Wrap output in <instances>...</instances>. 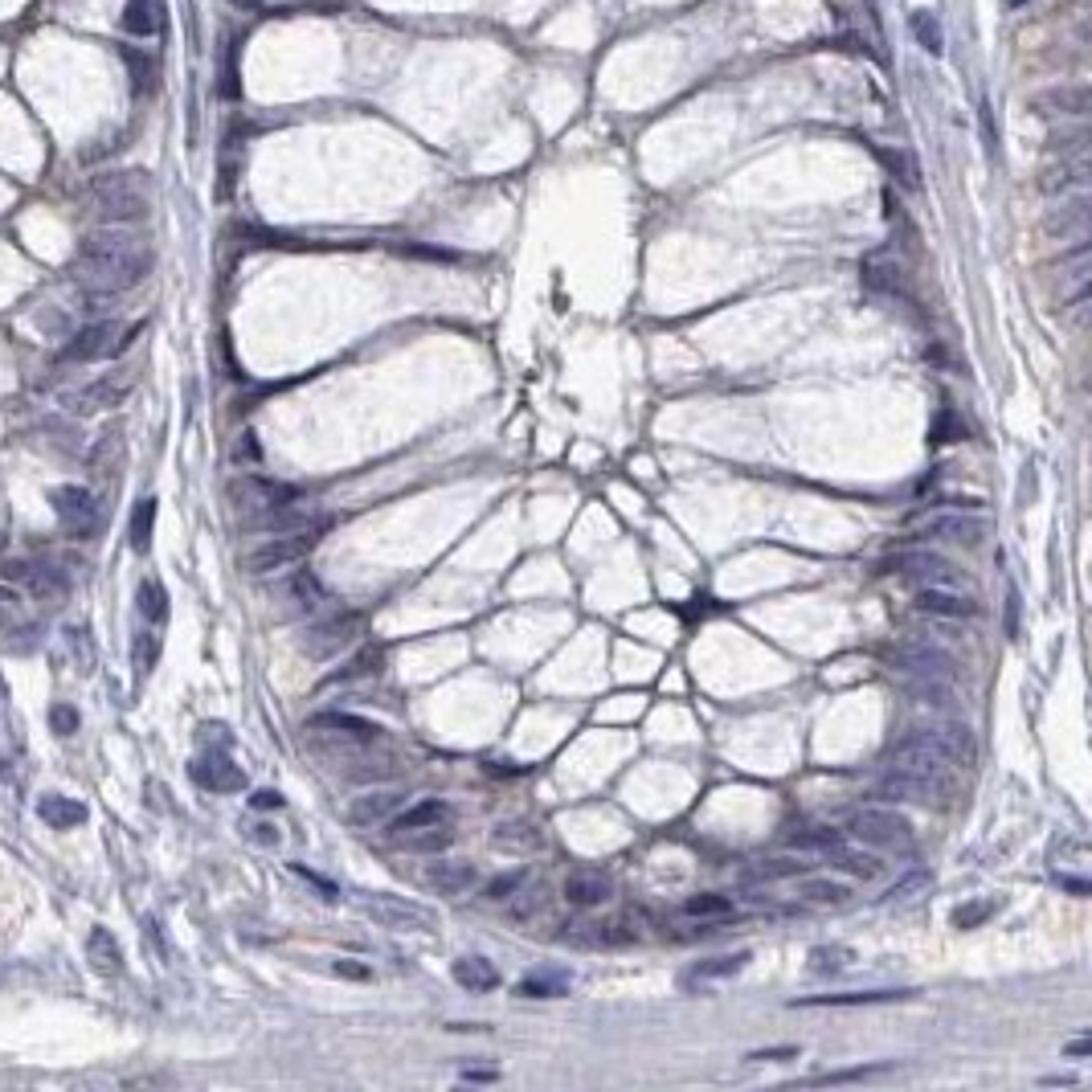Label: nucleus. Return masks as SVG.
<instances>
[{
  "label": "nucleus",
  "mask_w": 1092,
  "mask_h": 1092,
  "mask_svg": "<svg viewBox=\"0 0 1092 1092\" xmlns=\"http://www.w3.org/2000/svg\"><path fill=\"white\" fill-rule=\"evenodd\" d=\"M790 843L798 852H818V856H831L835 847H843V831H831V827H806V831H794Z\"/></svg>",
  "instance_id": "nucleus-38"
},
{
  "label": "nucleus",
  "mask_w": 1092,
  "mask_h": 1092,
  "mask_svg": "<svg viewBox=\"0 0 1092 1092\" xmlns=\"http://www.w3.org/2000/svg\"><path fill=\"white\" fill-rule=\"evenodd\" d=\"M193 781L205 785V790H213V794H229V790H241V785H246V773H241L225 753H209V757H201L193 765Z\"/></svg>",
  "instance_id": "nucleus-17"
},
{
  "label": "nucleus",
  "mask_w": 1092,
  "mask_h": 1092,
  "mask_svg": "<svg viewBox=\"0 0 1092 1092\" xmlns=\"http://www.w3.org/2000/svg\"><path fill=\"white\" fill-rule=\"evenodd\" d=\"M119 29H124L128 37H152L160 29L156 0H124V9H119Z\"/></svg>",
  "instance_id": "nucleus-26"
},
{
  "label": "nucleus",
  "mask_w": 1092,
  "mask_h": 1092,
  "mask_svg": "<svg viewBox=\"0 0 1092 1092\" xmlns=\"http://www.w3.org/2000/svg\"><path fill=\"white\" fill-rule=\"evenodd\" d=\"M569 986H573L569 974H532L516 986V994L520 998H561V994H569Z\"/></svg>",
  "instance_id": "nucleus-34"
},
{
  "label": "nucleus",
  "mask_w": 1092,
  "mask_h": 1092,
  "mask_svg": "<svg viewBox=\"0 0 1092 1092\" xmlns=\"http://www.w3.org/2000/svg\"><path fill=\"white\" fill-rule=\"evenodd\" d=\"M835 868L847 872V876H856V880H876L884 872V864L876 856H864V852H847V847H835Z\"/></svg>",
  "instance_id": "nucleus-39"
},
{
  "label": "nucleus",
  "mask_w": 1092,
  "mask_h": 1092,
  "mask_svg": "<svg viewBox=\"0 0 1092 1092\" xmlns=\"http://www.w3.org/2000/svg\"><path fill=\"white\" fill-rule=\"evenodd\" d=\"M401 794L397 790H377V794H364V798H356L352 802V810H348V818L356 823V827H373V823H389L393 818V810H401Z\"/></svg>",
  "instance_id": "nucleus-21"
},
{
  "label": "nucleus",
  "mask_w": 1092,
  "mask_h": 1092,
  "mask_svg": "<svg viewBox=\"0 0 1092 1092\" xmlns=\"http://www.w3.org/2000/svg\"><path fill=\"white\" fill-rule=\"evenodd\" d=\"M614 892V880L601 876V872H573L565 876V900L569 904H581V908H593V904H605Z\"/></svg>",
  "instance_id": "nucleus-19"
},
{
  "label": "nucleus",
  "mask_w": 1092,
  "mask_h": 1092,
  "mask_svg": "<svg viewBox=\"0 0 1092 1092\" xmlns=\"http://www.w3.org/2000/svg\"><path fill=\"white\" fill-rule=\"evenodd\" d=\"M908 692H913L921 704L933 708H949L953 704V680H933V676H904Z\"/></svg>",
  "instance_id": "nucleus-32"
},
{
  "label": "nucleus",
  "mask_w": 1092,
  "mask_h": 1092,
  "mask_svg": "<svg viewBox=\"0 0 1092 1092\" xmlns=\"http://www.w3.org/2000/svg\"><path fill=\"white\" fill-rule=\"evenodd\" d=\"M733 913H737L733 900L720 896V892H704V896L684 900V917H692V921H720V917H733Z\"/></svg>",
  "instance_id": "nucleus-31"
},
{
  "label": "nucleus",
  "mask_w": 1092,
  "mask_h": 1092,
  "mask_svg": "<svg viewBox=\"0 0 1092 1092\" xmlns=\"http://www.w3.org/2000/svg\"><path fill=\"white\" fill-rule=\"evenodd\" d=\"M250 802H254V806H258V810H270V806H275V810H279V806H283V798H279V794H275V790H262V794H254V798H250Z\"/></svg>",
  "instance_id": "nucleus-56"
},
{
  "label": "nucleus",
  "mask_w": 1092,
  "mask_h": 1092,
  "mask_svg": "<svg viewBox=\"0 0 1092 1092\" xmlns=\"http://www.w3.org/2000/svg\"><path fill=\"white\" fill-rule=\"evenodd\" d=\"M377 663H381V651H360L348 667H340V672H336L328 684H348V680H360V676H373Z\"/></svg>",
  "instance_id": "nucleus-44"
},
{
  "label": "nucleus",
  "mask_w": 1092,
  "mask_h": 1092,
  "mask_svg": "<svg viewBox=\"0 0 1092 1092\" xmlns=\"http://www.w3.org/2000/svg\"><path fill=\"white\" fill-rule=\"evenodd\" d=\"M152 659H156V634H144L140 639V667H144V672L152 667Z\"/></svg>",
  "instance_id": "nucleus-55"
},
{
  "label": "nucleus",
  "mask_w": 1092,
  "mask_h": 1092,
  "mask_svg": "<svg viewBox=\"0 0 1092 1092\" xmlns=\"http://www.w3.org/2000/svg\"><path fill=\"white\" fill-rule=\"evenodd\" d=\"M49 504H53L57 516H62L66 532H74V536H86L95 528V520H99V504H95V496L86 488H57L49 496Z\"/></svg>",
  "instance_id": "nucleus-10"
},
{
  "label": "nucleus",
  "mask_w": 1092,
  "mask_h": 1092,
  "mask_svg": "<svg viewBox=\"0 0 1092 1092\" xmlns=\"http://www.w3.org/2000/svg\"><path fill=\"white\" fill-rule=\"evenodd\" d=\"M847 835L876 847V852H908L913 847V823H908L900 810H884V806H864L847 823Z\"/></svg>",
  "instance_id": "nucleus-4"
},
{
  "label": "nucleus",
  "mask_w": 1092,
  "mask_h": 1092,
  "mask_svg": "<svg viewBox=\"0 0 1092 1092\" xmlns=\"http://www.w3.org/2000/svg\"><path fill=\"white\" fill-rule=\"evenodd\" d=\"M908 25H913V33H917V41L929 49V53H941L945 49V37H941V21L933 17V13H925V9H917L913 17H908Z\"/></svg>",
  "instance_id": "nucleus-42"
},
{
  "label": "nucleus",
  "mask_w": 1092,
  "mask_h": 1092,
  "mask_svg": "<svg viewBox=\"0 0 1092 1092\" xmlns=\"http://www.w3.org/2000/svg\"><path fill=\"white\" fill-rule=\"evenodd\" d=\"M974 757V741H969V728L965 724H929V728H913L896 749H892V765L896 769H908V773H925V777H937L957 765V761H969Z\"/></svg>",
  "instance_id": "nucleus-2"
},
{
  "label": "nucleus",
  "mask_w": 1092,
  "mask_h": 1092,
  "mask_svg": "<svg viewBox=\"0 0 1092 1092\" xmlns=\"http://www.w3.org/2000/svg\"><path fill=\"white\" fill-rule=\"evenodd\" d=\"M336 974H344V978H369V965H356L352 957H340L336 961Z\"/></svg>",
  "instance_id": "nucleus-54"
},
{
  "label": "nucleus",
  "mask_w": 1092,
  "mask_h": 1092,
  "mask_svg": "<svg viewBox=\"0 0 1092 1092\" xmlns=\"http://www.w3.org/2000/svg\"><path fill=\"white\" fill-rule=\"evenodd\" d=\"M798 896H806L814 904H843V900H852V888L843 880H831V876H810L798 884Z\"/></svg>",
  "instance_id": "nucleus-33"
},
{
  "label": "nucleus",
  "mask_w": 1092,
  "mask_h": 1092,
  "mask_svg": "<svg viewBox=\"0 0 1092 1092\" xmlns=\"http://www.w3.org/2000/svg\"><path fill=\"white\" fill-rule=\"evenodd\" d=\"M856 961V953L847 949V945H818L810 949V969L814 974H839V969H847Z\"/></svg>",
  "instance_id": "nucleus-41"
},
{
  "label": "nucleus",
  "mask_w": 1092,
  "mask_h": 1092,
  "mask_svg": "<svg viewBox=\"0 0 1092 1092\" xmlns=\"http://www.w3.org/2000/svg\"><path fill=\"white\" fill-rule=\"evenodd\" d=\"M892 573H900L908 581H921V585H945L957 577V569L937 553H900L892 561Z\"/></svg>",
  "instance_id": "nucleus-15"
},
{
  "label": "nucleus",
  "mask_w": 1092,
  "mask_h": 1092,
  "mask_svg": "<svg viewBox=\"0 0 1092 1092\" xmlns=\"http://www.w3.org/2000/svg\"><path fill=\"white\" fill-rule=\"evenodd\" d=\"M140 614L152 618V622H160V618L168 614V593H164L156 581H144V585H140Z\"/></svg>",
  "instance_id": "nucleus-45"
},
{
  "label": "nucleus",
  "mask_w": 1092,
  "mask_h": 1092,
  "mask_svg": "<svg viewBox=\"0 0 1092 1092\" xmlns=\"http://www.w3.org/2000/svg\"><path fill=\"white\" fill-rule=\"evenodd\" d=\"M49 720H53V733H74V728H78V712H74V708H62V704L49 712Z\"/></svg>",
  "instance_id": "nucleus-50"
},
{
  "label": "nucleus",
  "mask_w": 1092,
  "mask_h": 1092,
  "mask_svg": "<svg viewBox=\"0 0 1092 1092\" xmlns=\"http://www.w3.org/2000/svg\"><path fill=\"white\" fill-rule=\"evenodd\" d=\"M1060 884L1072 892V896H1088V884L1084 880H1068V876H1060Z\"/></svg>",
  "instance_id": "nucleus-57"
},
{
  "label": "nucleus",
  "mask_w": 1092,
  "mask_h": 1092,
  "mask_svg": "<svg viewBox=\"0 0 1092 1092\" xmlns=\"http://www.w3.org/2000/svg\"><path fill=\"white\" fill-rule=\"evenodd\" d=\"M320 528L324 524H303V528H287L270 540H262L258 549L246 553V573H275V569H287L295 561H303L312 549H316V540H320Z\"/></svg>",
  "instance_id": "nucleus-5"
},
{
  "label": "nucleus",
  "mask_w": 1092,
  "mask_h": 1092,
  "mask_svg": "<svg viewBox=\"0 0 1092 1092\" xmlns=\"http://www.w3.org/2000/svg\"><path fill=\"white\" fill-rule=\"evenodd\" d=\"M864 283H868L872 291H896V266H892L884 254H872V258L864 262Z\"/></svg>",
  "instance_id": "nucleus-43"
},
{
  "label": "nucleus",
  "mask_w": 1092,
  "mask_h": 1092,
  "mask_svg": "<svg viewBox=\"0 0 1092 1092\" xmlns=\"http://www.w3.org/2000/svg\"><path fill=\"white\" fill-rule=\"evenodd\" d=\"M41 818L49 823V827H57V831H66V827H78V823H86V806L82 802H74V798H57V794H49V798H41Z\"/></svg>",
  "instance_id": "nucleus-30"
},
{
  "label": "nucleus",
  "mask_w": 1092,
  "mask_h": 1092,
  "mask_svg": "<svg viewBox=\"0 0 1092 1092\" xmlns=\"http://www.w3.org/2000/svg\"><path fill=\"white\" fill-rule=\"evenodd\" d=\"M124 62H128V74L136 78V86H140V90L156 82V57L136 53V49H124Z\"/></svg>",
  "instance_id": "nucleus-46"
},
{
  "label": "nucleus",
  "mask_w": 1092,
  "mask_h": 1092,
  "mask_svg": "<svg viewBox=\"0 0 1092 1092\" xmlns=\"http://www.w3.org/2000/svg\"><path fill=\"white\" fill-rule=\"evenodd\" d=\"M937 777H925V773H908V769H896V765H888V773L880 777V785L876 790L884 794V798H892V802H929L933 794H937Z\"/></svg>",
  "instance_id": "nucleus-12"
},
{
  "label": "nucleus",
  "mask_w": 1092,
  "mask_h": 1092,
  "mask_svg": "<svg viewBox=\"0 0 1092 1092\" xmlns=\"http://www.w3.org/2000/svg\"><path fill=\"white\" fill-rule=\"evenodd\" d=\"M352 634H356V618H352V614H348V618H332V622L316 626L308 639H303V651L316 655V659H324V655H332V651L348 647V643H352Z\"/></svg>",
  "instance_id": "nucleus-20"
},
{
  "label": "nucleus",
  "mask_w": 1092,
  "mask_h": 1092,
  "mask_svg": "<svg viewBox=\"0 0 1092 1092\" xmlns=\"http://www.w3.org/2000/svg\"><path fill=\"white\" fill-rule=\"evenodd\" d=\"M1036 111L1044 115H1080L1088 111V90H1052V95H1040L1036 99Z\"/></svg>",
  "instance_id": "nucleus-35"
},
{
  "label": "nucleus",
  "mask_w": 1092,
  "mask_h": 1092,
  "mask_svg": "<svg viewBox=\"0 0 1092 1092\" xmlns=\"http://www.w3.org/2000/svg\"><path fill=\"white\" fill-rule=\"evenodd\" d=\"M144 332V324L136 328H119L115 320H99V324H86L70 344H66V360H78V364H90V360H103V356H115L124 352L136 336Z\"/></svg>",
  "instance_id": "nucleus-7"
},
{
  "label": "nucleus",
  "mask_w": 1092,
  "mask_h": 1092,
  "mask_svg": "<svg viewBox=\"0 0 1092 1092\" xmlns=\"http://www.w3.org/2000/svg\"><path fill=\"white\" fill-rule=\"evenodd\" d=\"M1048 233L1060 241H1088V193L1060 197V209L1048 217Z\"/></svg>",
  "instance_id": "nucleus-16"
},
{
  "label": "nucleus",
  "mask_w": 1092,
  "mask_h": 1092,
  "mask_svg": "<svg viewBox=\"0 0 1092 1092\" xmlns=\"http://www.w3.org/2000/svg\"><path fill=\"white\" fill-rule=\"evenodd\" d=\"M95 213L103 225H128L148 217V180L140 172H115L95 180Z\"/></svg>",
  "instance_id": "nucleus-3"
},
{
  "label": "nucleus",
  "mask_w": 1092,
  "mask_h": 1092,
  "mask_svg": "<svg viewBox=\"0 0 1092 1092\" xmlns=\"http://www.w3.org/2000/svg\"><path fill=\"white\" fill-rule=\"evenodd\" d=\"M524 880H528L524 872H512V876H496V880H492L488 888H483V896H488V900H512V896H516L520 888H524Z\"/></svg>",
  "instance_id": "nucleus-48"
},
{
  "label": "nucleus",
  "mask_w": 1092,
  "mask_h": 1092,
  "mask_svg": "<svg viewBox=\"0 0 1092 1092\" xmlns=\"http://www.w3.org/2000/svg\"><path fill=\"white\" fill-rule=\"evenodd\" d=\"M884 1068H852V1072H831V1076H818L814 1084H839V1080H864V1076H876Z\"/></svg>",
  "instance_id": "nucleus-51"
},
{
  "label": "nucleus",
  "mask_w": 1092,
  "mask_h": 1092,
  "mask_svg": "<svg viewBox=\"0 0 1092 1092\" xmlns=\"http://www.w3.org/2000/svg\"><path fill=\"white\" fill-rule=\"evenodd\" d=\"M450 818V806L438 802V798H426V802H417L401 814L389 818V839H401V835H413V831H426V827H438Z\"/></svg>",
  "instance_id": "nucleus-18"
},
{
  "label": "nucleus",
  "mask_w": 1092,
  "mask_h": 1092,
  "mask_svg": "<svg viewBox=\"0 0 1092 1092\" xmlns=\"http://www.w3.org/2000/svg\"><path fill=\"white\" fill-rule=\"evenodd\" d=\"M421 880H426L430 888H438L442 896H463V892L475 884V868H471V864L438 860V864H430L426 872H421Z\"/></svg>",
  "instance_id": "nucleus-22"
},
{
  "label": "nucleus",
  "mask_w": 1092,
  "mask_h": 1092,
  "mask_svg": "<svg viewBox=\"0 0 1092 1092\" xmlns=\"http://www.w3.org/2000/svg\"><path fill=\"white\" fill-rule=\"evenodd\" d=\"M119 454H124V438H119V430H111V434H107V438L95 446L90 467H95V471H111V463H115Z\"/></svg>",
  "instance_id": "nucleus-47"
},
{
  "label": "nucleus",
  "mask_w": 1092,
  "mask_h": 1092,
  "mask_svg": "<svg viewBox=\"0 0 1092 1092\" xmlns=\"http://www.w3.org/2000/svg\"><path fill=\"white\" fill-rule=\"evenodd\" d=\"M312 728H332V733H344V737H352L360 745H373L381 737L377 724L360 720V716H348V712H320V716H312Z\"/></svg>",
  "instance_id": "nucleus-24"
},
{
  "label": "nucleus",
  "mask_w": 1092,
  "mask_h": 1092,
  "mask_svg": "<svg viewBox=\"0 0 1092 1092\" xmlns=\"http://www.w3.org/2000/svg\"><path fill=\"white\" fill-rule=\"evenodd\" d=\"M806 864H790V860H769V864H761V872L765 876H798Z\"/></svg>",
  "instance_id": "nucleus-53"
},
{
  "label": "nucleus",
  "mask_w": 1092,
  "mask_h": 1092,
  "mask_svg": "<svg viewBox=\"0 0 1092 1092\" xmlns=\"http://www.w3.org/2000/svg\"><path fill=\"white\" fill-rule=\"evenodd\" d=\"M917 610L929 618H974L978 601L969 593H957L949 581L945 585H921L917 589Z\"/></svg>",
  "instance_id": "nucleus-9"
},
{
  "label": "nucleus",
  "mask_w": 1092,
  "mask_h": 1092,
  "mask_svg": "<svg viewBox=\"0 0 1092 1092\" xmlns=\"http://www.w3.org/2000/svg\"><path fill=\"white\" fill-rule=\"evenodd\" d=\"M913 990H843V994H814V998H798L794 1007H872V1003H892V998H908Z\"/></svg>",
  "instance_id": "nucleus-25"
},
{
  "label": "nucleus",
  "mask_w": 1092,
  "mask_h": 1092,
  "mask_svg": "<svg viewBox=\"0 0 1092 1092\" xmlns=\"http://www.w3.org/2000/svg\"><path fill=\"white\" fill-rule=\"evenodd\" d=\"M880 160H884V168L900 180L904 189H921V168H917V156H913V152H904V148L892 152V148H884Z\"/></svg>",
  "instance_id": "nucleus-36"
},
{
  "label": "nucleus",
  "mask_w": 1092,
  "mask_h": 1092,
  "mask_svg": "<svg viewBox=\"0 0 1092 1092\" xmlns=\"http://www.w3.org/2000/svg\"><path fill=\"white\" fill-rule=\"evenodd\" d=\"M745 1060L765 1064V1060H798V1048H769V1052H749Z\"/></svg>",
  "instance_id": "nucleus-52"
},
{
  "label": "nucleus",
  "mask_w": 1092,
  "mask_h": 1092,
  "mask_svg": "<svg viewBox=\"0 0 1092 1092\" xmlns=\"http://www.w3.org/2000/svg\"><path fill=\"white\" fill-rule=\"evenodd\" d=\"M360 913L385 925V929H401V933H426L434 929V913L426 904L417 900H405V896H385V892H373V896H360Z\"/></svg>",
  "instance_id": "nucleus-6"
},
{
  "label": "nucleus",
  "mask_w": 1092,
  "mask_h": 1092,
  "mask_svg": "<svg viewBox=\"0 0 1092 1092\" xmlns=\"http://www.w3.org/2000/svg\"><path fill=\"white\" fill-rule=\"evenodd\" d=\"M233 496H237V504H241V508H254V512H275V508H283V504L299 500V492H295V488H287V483L258 479V475H250V479H237V483H233Z\"/></svg>",
  "instance_id": "nucleus-11"
},
{
  "label": "nucleus",
  "mask_w": 1092,
  "mask_h": 1092,
  "mask_svg": "<svg viewBox=\"0 0 1092 1092\" xmlns=\"http://www.w3.org/2000/svg\"><path fill=\"white\" fill-rule=\"evenodd\" d=\"M287 597H291V610L295 614H316L320 605H324V585L312 573H295L287 581Z\"/></svg>",
  "instance_id": "nucleus-27"
},
{
  "label": "nucleus",
  "mask_w": 1092,
  "mask_h": 1092,
  "mask_svg": "<svg viewBox=\"0 0 1092 1092\" xmlns=\"http://www.w3.org/2000/svg\"><path fill=\"white\" fill-rule=\"evenodd\" d=\"M896 667L904 676H933V680H953L957 676L953 659L945 651H937V647H900Z\"/></svg>",
  "instance_id": "nucleus-14"
},
{
  "label": "nucleus",
  "mask_w": 1092,
  "mask_h": 1092,
  "mask_svg": "<svg viewBox=\"0 0 1092 1092\" xmlns=\"http://www.w3.org/2000/svg\"><path fill=\"white\" fill-rule=\"evenodd\" d=\"M1011 5H1015V9H1019V5H1027V0H1011Z\"/></svg>",
  "instance_id": "nucleus-58"
},
{
  "label": "nucleus",
  "mask_w": 1092,
  "mask_h": 1092,
  "mask_svg": "<svg viewBox=\"0 0 1092 1092\" xmlns=\"http://www.w3.org/2000/svg\"><path fill=\"white\" fill-rule=\"evenodd\" d=\"M921 532H925V536H937V540H953V544H978L982 532H986V520H978V516H961V512H937V516H925V520H921Z\"/></svg>",
  "instance_id": "nucleus-13"
},
{
  "label": "nucleus",
  "mask_w": 1092,
  "mask_h": 1092,
  "mask_svg": "<svg viewBox=\"0 0 1092 1092\" xmlns=\"http://www.w3.org/2000/svg\"><path fill=\"white\" fill-rule=\"evenodd\" d=\"M156 254L132 229H95L74 258V279L90 295H119L148 279Z\"/></svg>",
  "instance_id": "nucleus-1"
},
{
  "label": "nucleus",
  "mask_w": 1092,
  "mask_h": 1092,
  "mask_svg": "<svg viewBox=\"0 0 1092 1092\" xmlns=\"http://www.w3.org/2000/svg\"><path fill=\"white\" fill-rule=\"evenodd\" d=\"M986 913H994V900H982V904H974V908H957V913H953V925H957V929H969L974 921H982Z\"/></svg>",
  "instance_id": "nucleus-49"
},
{
  "label": "nucleus",
  "mask_w": 1092,
  "mask_h": 1092,
  "mask_svg": "<svg viewBox=\"0 0 1092 1092\" xmlns=\"http://www.w3.org/2000/svg\"><path fill=\"white\" fill-rule=\"evenodd\" d=\"M749 965V953H724V957H712V961H700L688 969L684 982H712V978H733Z\"/></svg>",
  "instance_id": "nucleus-29"
},
{
  "label": "nucleus",
  "mask_w": 1092,
  "mask_h": 1092,
  "mask_svg": "<svg viewBox=\"0 0 1092 1092\" xmlns=\"http://www.w3.org/2000/svg\"><path fill=\"white\" fill-rule=\"evenodd\" d=\"M454 982L471 994H488L500 986V974H496V965L488 957H459L454 961Z\"/></svg>",
  "instance_id": "nucleus-23"
},
{
  "label": "nucleus",
  "mask_w": 1092,
  "mask_h": 1092,
  "mask_svg": "<svg viewBox=\"0 0 1092 1092\" xmlns=\"http://www.w3.org/2000/svg\"><path fill=\"white\" fill-rule=\"evenodd\" d=\"M450 839H454V831H450L446 823H438V827H426V831L401 835V839H393V843L405 847V852H442V847H450Z\"/></svg>",
  "instance_id": "nucleus-37"
},
{
  "label": "nucleus",
  "mask_w": 1092,
  "mask_h": 1092,
  "mask_svg": "<svg viewBox=\"0 0 1092 1092\" xmlns=\"http://www.w3.org/2000/svg\"><path fill=\"white\" fill-rule=\"evenodd\" d=\"M152 520H156V500H140L132 512V524H128V540L136 553H144L152 544Z\"/></svg>",
  "instance_id": "nucleus-40"
},
{
  "label": "nucleus",
  "mask_w": 1092,
  "mask_h": 1092,
  "mask_svg": "<svg viewBox=\"0 0 1092 1092\" xmlns=\"http://www.w3.org/2000/svg\"><path fill=\"white\" fill-rule=\"evenodd\" d=\"M86 957L99 974H119L124 969V953H119V941L107 933V929H95L90 941H86Z\"/></svg>",
  "instance_id": "nucleus-28"
},
{
  "label": "nucleus",
  "mask_w": 1092,
  "mask_h": 1092,
  "mask_svg": "<svg viewBox=\"0 0 1092 1092\" xmlns=\"http://www.w3.org/2000/svg\"><path fill=\"white\" fill-rule=\"evenodd\" d=\"M132 385H136V373H132V369L103 373L99 381H90L86 389H78V393L70 397V409H74V413H99V409H111V405H119V401H124V397L132 393Z\"/></svg>",
  "instance_id": "nucleus-8"
}]
</instances>
